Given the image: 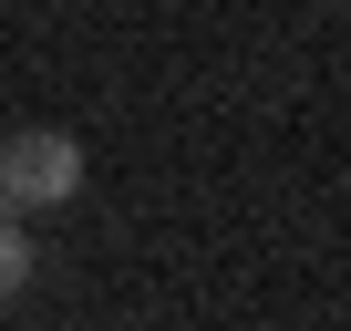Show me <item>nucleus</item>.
I'll use <instances>...</instances> for the list:
<instances>
[{"mask_svg":"<svg viewBox=\"0 0 351 331\" xmlns=\"http://www.w3.org/2000/svg\"><path fill=\"white\" fill-rule=\"evenodd\" d=\"M83 197V145L62 124H32L0 145V207L11 218H42V207H73Z\"/></svg>","mask_w":351,"mask_h":331,"instance_id":"1","label":"nucleus"},{"mask_svg":"<svg viewBox=\"0 0 351 331\" xmlns=\"http://www.w3.org/2000/svg\"><path fill=\"white\" fill-rule=\"evenodd\" d=\"M32 290V238H21V218L0 207V300H21Z\"/></svg>","mask_w":351,"mask_h":331,"instance_id":"2","label":"nucleus"}]
</instances>
